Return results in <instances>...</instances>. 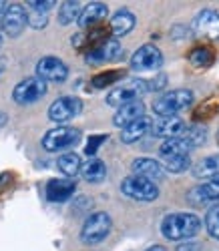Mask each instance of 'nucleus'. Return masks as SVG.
I'll use <instances>...</instances> for the list:
<instances>
[{"mask_svg": "<svg viewBox=\"0 0 219 251\" xmlns=\"http://www.w3.org/2000/svg\"><path fill=\"white\" fill-rule=\"evenodd\" d=\"M193 175L197 179H219V153L201 159L193 167Z\"/></svg>", "mask_w": 219, "mask_h": 251, "instance_id": "obj_23", "label": "nucleus"}, {"mask_svg": "<svg viewBox=\"0 0 219 251\" xmlns=\"http://www.w3.org/2000/svg\"><path fill=\"white\" fill-rule=\"evenodd\" d=\"M151 119L149 117H141V119H137V121H133L131 125H127V127L123 129V133H121V141L123 143H135V141H139L141 137H145L149 131H151Z\"/></svg>", "mask_w": 219, "mask_h": 251, "instance_id": "obj_19", "label": "nucleus"}, {"mask_svg": "<svg viewBox=\"0 0 219 251\" xmlns=\"http://www.w3.org/2000/svg\"><path fill=\"white\" fill-rule=\"evenodd\" d=\"M205 227L213 239H219V205L211 207L205 215Z\"/></svg>", "mask_w": 219, "mask_h": 251, "instance_id": "obj_30", "label": "nucleus"}, {"mask_svg": "<svg viewBox=\"0 0 219 251\" xmlns=\"http://www.w3.org/2000/svg\"><path fill=\"white\" fill-rule=\"evenodd\" d=\"M191 34L195 38L219 40V14L215 10H201L191 23Z\"/></svg>", "mask_w": 219, "mask_h": 251, "instance_id": "obj_9", "label": "nucleus"}, {"mask_svg": "<svg viewBox=\"0 0 219 251\" xmlns=\"http://www.w3.org/2000/svg\"><path fill=\"white\" fill-rule=\"evenodd\" d=\"M27 23L32 25L34 28H45L47 23H49V14H47V12L30 10V12H27Z\"/></svg>", "mask_w": 219, "mask_h": 251, "instance_id": "obj_32", "label": "nucleus"}, {"mask_svg": "<svg viewBox=\"0 0 219 251\" xmlns=\"http://www.w3.org/2000/svg\"><path fill=\"white\" fill-rule=\"evenodd\" d=\"M0 47H2V38H0Z\"/></svg>", "mask_w": 219, "mask_h": 251, "instance_id": "obj_43", "label": "nucleus"}, {"mask_svg": "<svg viewBox=\"0 0 219 251\" xmlns=\"http://www.w3.org/2000/svg\"><path fill=\"white\" fill-rule=\"evenodd\" d=\"M2 8H4V2H0V12H2Z\"/></svg>", "mask_w": 219, "mask_h": 251, "instance_id": "obj_42", "label": "nucleus"}, {"mask_svg": "<svg viewBox=\"0 0 219 251\" xmlns=\"http://www.w3.org/2000/svg\"><path fill=\"white\" fill-rule=\"evenodd\" d=\"M10 181H12V175L10 173H2V175H0V191L6 189V187L10 185Z\"/></svg>", "mask_w": 219, "mask_h": 251, "instance_id": "obj_38", "label": "nucleus"}, {"mask_svg": "<svg viewBox=\"0 0 219 251\" xmlns=\"http://www.w3.org/2000/svg\"><path fill=\"white\" fill-rule=\"evenodd\" d=\"M82 111V102L77 97H60L56 99L51 109H49V119L53 123H69Z\"/></svg>", "mask_w": 219, "mask_h": 251, "instance_id": "obj_11", "label": "nucleus"}, {"mask_svg": "<svg viewBox=\"0 0 219 251\" xmlns=\"http://www.w3.org/2000/svg\"><path fill=\"white\" fill-rule=\"evenodd\" d=\"M81 175L89 183H101L107 177V167L101 159H89L81 165Z\"/></svg>", "mask_w": 219, "mask_h": 251, "instance_id": "obj_25", "label": "nucleus"}, {"mask_svg": "<svg viewBox=\"0 0 219 251\" xmlns=\"http://www.w3.org/2000/svg\"><path fill=\"white\" fill-rule=\"evenodd\" d=\"M75 191H77V183L71 179H53L47 185V197L53 203H62L71 199Z\"/></svg>", "mask_w": 219, "mask_h": 251, "instance_id": "obj_17", "label": "nucleus"}, {"mask_svg": "<svg viewBox=\"0 0 219 251\" xmlns=\"http://www.w3.org/2000/svg\"><path fill=\"white\" fill-rule=\"evenodd\" d=\"M145 117V104L141 100H133V102H127L123 104V107L117 109L115 117H113V123H115V127H121L125 129L127 125H131L133 121Z\"/></svg>", "mask_w": 219, "mask_h": 251, "instance_id": "obj_16", "label": "nucleus"}, {"mask_svg": "<svg viewBox=\"0 0 219 251\" xmlns=\"http://www.w3.org/2000/svg\"><path fill=\"white\" fill-rule=\"evenodd\" d=\"M84 45H86V36H84V32H79V34L73 36V47H75V49H82Z\"/></svg>", "mask_w": 219, "mask_h": 251, "instance_id": "obj_37", "label": "nucleus"}, {"mask_svg": "<svg viewBox=\"0 0 219 251\" xmlns=\"http://www.w3.org/2000/svg\"><path fill=\"white\" fill-rule=\"evenodd\" d=\"M123 76H125V73H123V71H105V73H101V75L93 76L91 85H93L95 89H105V87L115 85V82H117L119 78H123Z\"/></svg>", "mask_w": 219, "mask_h": 251, "instance_id": "obj_28", "label": "nucleus"}, {"mask_svg": "<svg viewBox=\"0 0 219 251\" xmlns=\"http://www.w3.org/2000/svg\"><path fill=\"white\" fill-rule=\"evenodd\" d=\"M183 129H185V121L175 115V117H161L155 123H151V131L149 133L153 137H161V139L167 141V139L179 137Z\"/></svg>", "mask_w": 219, "mask_h": 251, "instance_id": "obj_14", "label": "nucleus"}, {"mask_svg": "<svg viewBox=\"0 0 219 251\" xmlns=\"http://www.w3.org/2000/svg\"><path fill=\"white\" fill-rule=\"evenodd\" d=\"M36 76L45 82H62L69 76V67L56 56H45L36 62Z\"/></svg>", "mask_w": 219, "mask_h": 251, "instance_id": "obj_10", "label": "nucleus"}, {"mask_svg": "<svg viewBox=\"0 0 219 251\" xmlns=\"http://www.w3.org/2000/svg\"><path fill=\"white\" fill-rule=\"evenodd\" d=\"M121 43L117 38H107L103 40L101 45L93 47L89 52L84 54V60L89 65H103V62H109V60H115L121 56Z\"/></svg>", "mask_w": 219, "mask_h": 251, "instance_id": "obj_12", "label": "nucleus"}, {"mask_svg": "<svg viewBox=\"0 0 219 251\" xmlns=\"http://www.w3.org/2000/svg\"><path fill=\"white\" fill-rule=\"evenodd\" d=\"M121 191L123 195L131 197V199H135V201H155L159 197V187L157 183H153V181H147L143 177H135V175H131L127 179H123L121 183Z\"/></svg>", "mask_w": 219, "mask_h": 251, "instance_id": "obj_4", "label": "nucleus"}, {"mask_svg": "<svg viewBox=\"0 0 219 251\" xmlns=\"http://www.w3.org/2000/svg\"><path fill=\"white\" fill-rule=\"evenodd\" d=\"M147 93V80H129L125 85L113 89L111 93L107 95V102L111 107H123L127 102L133 100H141V97Z\"/></svg>", "mask_w": 219, "mask_h": 251, "instance_id": "obj_6", "label": "nucleus"}, {"mask_svg": "<svg viewBox=\"0 0 219 251\" xmlns=\"http://www.w3.org/2000/svg\"><path fill=\"white\" fill-rule=\"evenodd\" d=\"M105 141H107V135H93V137H89V141H86V147H84V153L93 157Z\"/></svg>", "mask_w": 219, "mask_h": 251, "instance_id": "obj_33", "label": "nucleus"}, {"mask_svg": "<svg viewBox=\"0 0 219 251\" xmlns=\"http://www.w3.org/2000/svg\"><path fill=\"white\" fill-rule=\"evenodd\" d=\"M179 139H183L191 149L201 147V145L207 141V127L201 123H193V125H185V129L181 131Z\"/></svg>", "mask_w": 219, "mask_h": 251, "instance_id": "obj_22", "label": "nucleus"}, {"mask_svg": "<svg viewBox=\"0 0 219 251\" xmlns=\"http://www.w3.org/2000/svg\"><path fill=\"white\" fill-rule=\"evenodd\" d=\"M82 12V4L77 2V0H69V2H62L60 4V10H58V20H60V25H71L75 23V20H79Z\"/></svg>", "mask_w": 219, "mask_h": 251, "instance_id": "obj_27", "label": "nucleus"}, {"mask_svg": "<svg viewBox=\"0 0 219 251\" xmlns=\"http://www.w3.org/2000/svg\"><path fill=\"white\" fill-rule=\"evenodd\" d=\"M28 6H30V10L47 12V14H49V10L55 6V2H53V0H45V2H28Z\"/></svg>", "mask_w": 219, "mask_h": 251, "instance_id": "obj_35", "label": "nucleus"}, {"mask_svg": "<svg viewBox=\"0 0 219 251\" xmlns=\"http://www.w3.org/2000/svg\"><path fill=\"white\" fill-rule=\"evenodd\" d=\"M189 60H191V65L199 67V69L211 67V62H213V50H211V49H207V47L195 49V50L189 54Z\"/></svg>", "mask_w": 219, "mask_h": 251, "instance_id": "obj_29", "label": "nucleus"}, {"mask_svg": "<svg viewBox=\"0 0 219 251\" xmlns=\"http://www.w3.org/2000/svg\"><path fill=\"white\" fill-rule=\"evenodd\" d=\"M163 165H165V169H167L169 173H183V171H187L189 167H191V159H189V155H185V157H175V159L163 161Z\"/></svg>", "mask_w": 219, "mask_h": 251, "instance_id": "obj_31", "label": "nucleus"}, {"mask_svg": "<svg viewBox=\"0 0 219 251\" xmlns=\"http://www.w3.org/2000/svg\"><path fill=\"white\" fill-rule=\"evenodd\" d=\"M47 95V82L40 80L38 76H28L25 80H20L12 91V99L18 104H30L36 102Z\"/></svg>", "mask_w": 219, "mask_h": 251, "instance_id": "obj_7", "label": "nucleus"}, {"mask_svg": "<svg viewBox=\"0 0 219 251\" xmlns=\"http://www.w3.org/2000/svg\"><path fill=\"white\" fill-rule=\"evenodd\" d=\"M135 23H137V18H135V14H131L129 10H119L113 18H111V32H113V36H125V34H129L131 30L135 28Z\"/></svg>", "mask_w": 219, "mask_h": 251, "instance_id": "obj_20", "label": "nucleus"}, {"mask_svg": "<svg viewBox=\"0 0 219 251\" xmlns=\"http://www.w3.org/2000/svg\"><path fill=\"white\" fill-rule=\"evenodd\" d=\"M131 169H133V175L135 177H143L147 181H161L165 177V171L163 167L153 161V159H147V157H141V159H135L133 165H131Z\"/></svg>", "mask_w": 219, "mask_h": 251, "instance_id": "obj_15", "label": "nucleus"}, {"mask_svg": "<svg viewBox=\"0 0 219 251\" xmlns=\"http://www.w3.org/2000/svg\"><path fill=\"white\" fill-rule=\"evenodd\" d=\"M191 102H193V93L189 89H177V91H169L163 97H159L155 104H153V111L159 117H175L183 109H187Z\"/></svg>", "mask_w": 219, "mask_h": 251, "instance_id": "obj_2", "label": "nucleus"}, {"mask_svg": "<svg viewBox=\"0 0 219 251\" xmlns=\"http://www.w3.org/2000/svg\"><path fill=\"white\" fill-rule=\"evenodd\" d=\"M189 151H191V147L179 137L163 141V145L159 147V155H161L163 161H169V159H175V157H185V155H189Z\"/></svg>", "mask_w": 219, "mask_h": 251, "instance_id": "obj_21", "label": "nucleus"}, {"mask_svg": "<svg viewBox=\"0 0 219 251\" xmlns=\"http://www.w3.org/2000/svg\"><path fill=\"white\" fill-rule=\"evenodd\" d=\"M4 121H6V115H0V125H4Z\"/></svg>", "mask_w": 219, "mask_h": 251, "instance_id": "obj_41", "label": "nucleus"}, {"mask_svg": "<svg viewBox=\"0 0 219 251\" xmlns=\"http://www.w3.org/2000/svg\"><path fill=\"white\" fill-rule=\"evenodd\" d=\"M81 141V131L73 127H56L42 137V147L51 153L71 149Z\"/></svg>", "mask_w": 219, "mask_h": 251, "instance_id": "obj_5", "label": "nucleus"}, {"mask_svg": "<svg viewBox=\"0 0 219 251\" xmlns=\"http://www.w3.org/2000/svg\"><path fill=\"white\" fill-rule=\"evenodd\" d=\"M147 251H165V247H161V245H153V247H149Z\"/></svg>", "mask_w": 219, "mask_h": 251, "instance_id": "obj_39", "label": "nucleus"}, {"mask_svg": "<svg viewBox=\"0 0 219 251\" xmlns=\"http://www.w3.org/2000/svg\"><path fill=\"white\" fill-rule=\"evenodd\" d=\"M111 217L105 211H99V213H91L89 217L84 219V225H82V231H81V239L82 243H89V245H95L99 241H103L109 231H111Z\"/></svg>", "mask_w": 219, "mask_h": 251, "instance_id": "obj_3", "label": "nucleus"}, {"mask_svg": "<svg viewBox=\"0 0 219 251\" xmlns=\"http://www.w3.org/2000/svg\"><path fill=\"white\" fill-rule=\"evenodd\" d=\"M165 82H167L165 75H159L157 78H153V80H147V91H161V89L165 87Z\"/></svg>", "mask_w": 219, "mask_h": 251, "instance_id": "obj_34", "label": "nucleus"}, {"mask_svg": "<svg viewBox=\"0 0 219 251\" xmlns=\"http://www.w3.org/2000/svg\"><path fill=\"white\" fill-rule=\"evenodd\" d=\"M2 71H4V60L0 58V73H2Z\"/></svg>", "mask_w": 219, "mask_h": 251, "instance_id": "obj_40", "label": "nucleus"}, {"mask_svg": "<svg viewBox=\"0 0 219 251\" xmlns=\"http://www.w3.org/2000/svg\"><path fill=\"white\" fill-rule=\"evenodd\" d=\"M191 203H205V201H215L219 199V179H213L211 183L199 185L189 191Z\"/></svg>", "mask_w": 219, "mask_h": 251, "instance_id": "obj_24", "label": "nucleus"}, {"mask_svg": "<svg viewBox=\"0 0 219 251\" xmlns=\"http://www.w3.org/2000/svg\"><path fill=\"white\" fill-rule=\"evenodd\" d=\"M161 65H163V54L155 45H143L131 56V67H133V71L155 73L161 69Z\"/></svg>", "mask_w": 219, "mask_h": 251, "instance_id": "obj_8", "label": "nucleus"}, {"mask_svg": "<svg viewBox=\"0 0 219 251\" xmlns=\"http://www.w3.org/2000/svg\"><path fill=\"white\" fill-rule=\"evenodd\" d=\"M201 231V219L193 213H171L161 221V233L171 241L191 239Z\"/></svg>", "mask_w": 219, "mask_h": 251, "instance_id": "obj_1", "label": "nucleus"}, {"mask_svg": "<svg viewBox=\"0 0 219 251\" xmlns=\"http://www.w3.org/2000/svg\"><path fill=\"white\" fill-rule=\"evenodd\" d=\"M177 251H203L201 243H183L177 247Z\"/></svg>", "mask_w": 219, "mask_h": 251, "instance_id": "obj_36", "label": "nucleus"}, {"mask_svg": "<svg viewBox=\"0 0 219 251\" xmlns=\"http://www.w3.org/2000/svg\"><path fill=\"white\" fill-rule=\"evenodd\" d=\"M58 169L62 175H67V177H75L81 173V157L77 153H64L58 157Z\"/></svg>", "mask_w": 219, "mask_h": 251, "instance_id": "obj_26", "label": "nucleus"}, {"mask_svg": "<svg viewBox=\"0 0 219 251\" xmlns=\"http://www.w3.org/2000/svg\"><path fill=\"white\" fill-rule=\"evenodd\" d=\"M107 12H109V8L103 2H91V4H86L82 8L81 16H79V26L81 28H95V26H99L103 20H105Z\"/></svg>", "mask_w": 219, "mask_h": 251, "instance_id": "obj_18", "label": "nucleus"}, {"mask_svg": "<svg viewBox=\"0 0 219 251\" xmlns=\"http://www.w3.org/2000/svg\"><path fill=\"white\" fill-rule=\"evenodd\" d=\"M2 32L6 34V36H10V38H14V36H18L20 32L25 30V26L28 25L27 23V10H25V6H20V4H10L6 10H4V14H2Z\"/></svg>", "mask_w": 219, "mask_h": 251, "instance_id": "obj_13", "label": "nucleus"}]
</instances>
